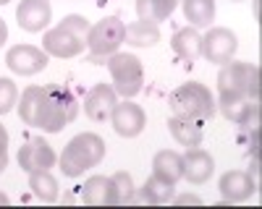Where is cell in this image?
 <instances>
[{
	"label": "cell",
	"instance_id": "6da1fadb",
	"mask_svg": "<svg viewBox=\"0 0 262 209\" xmlns=\"http://www.w3.org/2000/svg\"><path fill=\"white\" fill-rule=\"evenodd\" d=\"M79 113V102L71 89L50 84V87H27L21 92L18 118L24 125L42 128L45 134H58Z\"/></svg>",
	"mask_w": 262,
	"mask_h": 209
},
{
	"label": "cell",
	"instance_id": "7a4b0ae2",
	"mask_svg": "<svg viewBox=\"0 0 262 209\" xmlns=\"http://www.w3.org/2000/svg\"><path fill=\"white\" fill-rule=\"evenodd\" d=\"M105 141L102 136L86 131V134H79L74 136L69 144H66V149L60 154V173L66 178H79L84 175V170H90V167H97L105 157Z\"/></svg>",
	"mask_w": 262,
	"mask_h": 209
},
{
	"label": "cell",
	"instance_id": "3957f363",
	"mask_svg": "<svg viewBox=\"0 0 262 209\" xmlns=\"http://www.w3.org/2000/svg\"><path fill=\"white\" fill-rule=\"evenodd\" d=\"M168 104L173 115H186L194 120H212L215 115V97L210 94V89L200 81H186L181 87H176L168 97Z\"/></svg>",
	"mask_w": 262,
	"mask_h": 209
},
{
	"label": "cell",
	"instance_id": "277c9868",
	"mask_svg": "<svg viewBox=\"0 0 262 209\" xmlns=\"http://www.w3.org/2000/svg\"><path fill=\"white\" fill-rule=\"evenodd\" d=\"M217 94H238L259 102V66L244 60H228L217 73Z\"/></svg>",
	"mask_w": 262,
	"mask_h": 209
},
{
	"label": "cell",
	"instance_id": "5b68a950",
	"mask_svg": "<svg viewBox=\"0 0 262 209\" xmlns=\"http://www.w3.org/2000/svg\"><path fill=\"white\" fill-rule=\"evenodd\" d=\"M107 71H111L113 79V89L118 97L131 99L142 92V84H144V68H142V60L131 53H113L107 55Z\"/></svg>",
	"mask_w": 262,
	"mask_h": 209
},
{
	"label": "cell",
	"instance_id": "8992f818",
	"mask_svg": "<svg viewBox=\"0 0 262 209\" xmlns=\"http://www.w3.org/2000/svg\"><path fill=\"white\" fill-rule=\"evenodd\" d=\"M123 29L126 24L118 16H105L97 24L90 27V34H86V47H90V60L100 63L105 60V55L118 53V47L123 45Z\"/></svg>",
	"mask_w": 262,
	"mask_h": 209
},
{
	"label": "cell",
	"instance_id": "52a82bcc",
	"mask_svg": "<svg viewBox=\"0 0 262 209\" xmlns=\"http://www.w3.org/2000/svg\"><path fill=\"white\" fill-rule=\"evenodd\" d=\"M238 50V39L231 29L226 27H210V32L202 37V58L207 63H215V66H223V63L233 60Z\"/></svg>",
	"mask_w": 262,
	"mask_h": 209
},
{
	"label": "cell",
	"instance_id": "ba28073f",
	"mask_svg": "<svg viewBox=\"0 0 262 209\" xmlns=\"http://www.w3.org/2000/svg\"><path fill=\"white\" fill-rule=\"evenodd\" d=\"M84 47H86V37L76 34L66 24H58L55 29L45 32V37H42V50L53 58H76L84 53Z\"/></svg>",
	"mask_w": 262,
	"mask_h": 209
},
{
	"label": "cell",
	"instance_id": "9c48e42d",
	"mask_svg": "<svg viewBox=\"0 0 262 209\" xmlns=\"http://www.w3.org/2000/svg\"><path fill=\"white\" fill-rule=\"evenodd\" d=\"M48 63H50V55L34 45H13L6 53V66L16 76H34L39 71H45Z\"/></svg>",
	"mask_w": 262,
	"mask_h": 209
},
{
	"label": "cell",
	"instance_id": "30bf717a",
	"mask_svg": "<svg viewBox=\"0 0 262 209\" xmlns=\"http://www.w3.org/2000/svg\"><path fill=\"white\" fill-rule=\"evenodd\" d=\"M111 123H113V131L123 139H134L144 131L147 125V115L144 110L139 108L137 102L131 99H123V102H116V108L111 113Z\"/></svg>",
	"mask_w": 262,
	"mask_h": 209
},
{
	"label": "cell",
	"instance_id": "8fae6325",
	"mask_svg": "<svg viewBox=\"0 0 262 209\" xmlns=\"http://www.w3.org/2000/svg\"><path fill=\"white\" fill-rule=\"evenodd\" d=\"M55 162H58V157H55V152H53V146L42 139V136L29 139V141L18 149V165H21V170H27V173L50 170Z\"/></svg>",
	"mask_w": 262,
	"mask_h": 209
},
{
	"label": "cell",
	"instance_id": "7c38bea8",
	"mask_svg": "<svg viewBox=\"0 0 262 209\" xmlns=\"http://www.w3.org/2000/svg\"><path fill=\"white\" fill-rule=\"evenodd\" d=\"M116 102H118V94L111 84H95L90 94L84 97V115L95 123H105V120H111Z\"/></svg>",
	"mask_w": 262,
	"mask_h": 209
},
{
	"label": "cell",
	"instance_id": "4fadbf2b",
	"mask_svg": "<svg viewBox=\"0 0 262 209\" xmlns=\"http://www.w3.org/2000/svg\"><path fill=\"white\" fill-rule=\"evenodd\" d=\"M50 18H53V8H50L48 0H21L18 8H16L18 27L24 32H32V34L48 29Z\"/></svg>",
	"mask_w": 262,
	"mask_h": 209
},
{
	"label": "cell",
	"instance_id": "5bb4252c",
	"mask_svg": "<svg viewBox=\"0 0 262 209\" xmlns=\"http://www.w3.org/2000/svg\"><path fill=\"white\" fill-rule=\"evenodd\" d=\"M217 188H221L223 201L238 204V201H247V199L257 191V183H254L252 175L244 173V170H228V173L221 175V183H217Z\"/></svg>",
	"mask_w": 262,
	"mask_h": 209
},
{
	"label": "cell",
	"instance_id": "9a60e30c",
	"mask_svg": "<svg viewBox=\"0 0 262 209\" xmlns=\"http://www.w3.org/2000/svg\"><path fill=\"white\" fill-rule=\"evenodd\" d=\"M215 173V160L210 152L200 149V146H191L184 154V178L191 183V186H202L212 178Z\"/></svg>",
	"mask_w": 262,
	"mask_h": 209
},
{
	"label": "cell",
	"instance_id": "2e32d148",
	"mask_svg": "<svg viewBox=\"0 0 262 209\" xmlns=\"http://www.w3.org/2000/svg\"><path fill=\"white\" fill-rule=\"evenodd\" d=\"M217 108L236 125H249L252 118L257 120V113H259L257 102H252L247 97H238V94H217Z\"/></svg>",
	"mask_w": 262,
	"mask_h": 209
},
{
	"label": "cell",
	"instance_id": "e0dca14e",
	"mask_svg": "<svg viewBox=\"0 0 262 209\" xmlns=\"http://www.w3.org/2000/svg\"><path fill=\"white\" fill-rule=\"evenodd\" d=\"M81 199H84V204H90V206H111V204H118V191H116L113 178H107V175H92L90 180L84 183V188H81Z\"/></svg>",
	"mask_w": 262,
	"mask_h": 209
},
{
	"label": "cell",
	"instance_id": "ac0fdd59",
	"mask_svg": "<svg viewBox=\"0 0 262 209\" xmlns=\"http://www.w3.org/2000/svg\"><path fill=\"white\" fill-rule=\"evenodd\" d=\"M168 131L170 136L176 139L181 146L191 149V146H200L202 144V120H194V118H186V115H170L168 118Z\"/></svg>",
	"mask_w": 262,
	"mask_h": 209
},
{
	"label": "cell",
	"instance_id": "d6986e66",
	"mask_svg": "<svg viewBox=\"0 0 262 209\" xmlns=\"http://www.w3.org/2000/svg\"><path fill=\"white\" fill-rule=\"evenodd\" d=\"M170 47L186 63V66H191V63L200 58V53H202V34L196 32V27H184V29H179L176 34H173Z\"/></svg>",
	"mask_w": 262,
	"mask_h": 209
},
{
	"label": "cell",
	"instance_id": "ffe728a7",
	"mask_svg": "<svg viewBox=\"0 0 262 209\" xmlns=\"http://www.w3.org/2000/svg\"><path fill=\"white\" fill-rule=\"evenodd\" d=\"M152 173L176 186L184 178V154H179L176 149H160L152 157Z\"/></svg>",
	"mask_w": 262,
	"mask_h": 209
},
{
	"label": "cell",
	"instance_id": "44dd1931",
	"mask_svg": "<svg viewBox=\"0 0 262 209\" xmlns=\"http://www.w3.org/2000/svg\"><path fill=\"white\" fill-rule=\"evenodd\" d=\"M123 42L131 47H155L160 42V29L155 21H131V24H126L123 29Z\"/></svg>",
	"mask_w": 262,
	"mask_h": 209
},
{
	"label": "cell",
	"instance_id": "7402d4cb",
	"mask_svg": "<svg viewBox=\"0 0 262 209\" xmlns=\"http://www.w3.org/2000/svg\"><path fill=\"white\" fill-rule=\"evenodd\" d=\"M184 18L191 27H210L215 18V0H179Z\"/></svg>",
	"mask_w": 262,
	"mask_h": 209
},
{
	"label": "cell",
	"instance_id": "603a6c76",
	"mask_svg": "<svg viewBox=\"0 0 262 209\" xmlns=\"http://www.w3.org/2000/svg\"><path fill=\"white\" fill-rule=\"evenodd\" d=\"M29 188H32V194L39 201H45V204L58 201V178L50 170H34V173H29Z\"/></svg>",
	"mask_w": 262,
	"mask_h": 209
},
{
	"label": "cell",
	"instance_id": "cb8c5ba5",
	"mask_svg": "<svg viewBox=\"0 0 262 209\" xmlns=\"http://www.w3.org/2000/svg\"><path fill=\"white\" fill-rule=\"evenodd\" d=\"M173 191H176V186L152 173L142 186V201H147V204H168L173 199Z\"/></svg>",
	"mask_w": 262,
	"mask_h": 209
},
{
	"label": "cell",
	"instance_id": "d4e9b609",
	"mask_svg": "<svg viewBox=\"0 0 262 209\" xmlns=\"http://www.w3.org/2000/svg\"><path fill=\"white\" fill-rule=\"evenodd\" d=\"M179 0H137V13L144 21H165L173 11H176Z\"/></svg>",
	"mask_w": 262,
	"mask_h": 209
},
{
	"label": "cell",
	"instance_id": "484cf974",
	"mask_svg": "<svg viewBox=\"0 0 262 209\" xmlns=\"http://www.w3.org/2000/svg\"><path fill=\"white\" fill-rule=\"evenodd\" d=\"M113 183H116V191H118V204H131L137 201L134 199V180H131V175L126 170H118L116 175H111Z\"/></svg>",
	"mask_w": 262,
	"mask_h": 209
},
{
	"label": "cell",
	"instance_id": "4316f807",
	"mask_svg": "<svg viewBox=\"0 0 262 209\" xmlns=\"http://www.w3.org/2000/svg\"><path fill=\"white\" fill-rule=\"evenodd\" d=\"M18 99V89H16V84L13 79H0V115H6L13 110V104Z\"/></svg>",
	"mask_w": 262,
	"mask_h": 209
},
{
	"label": "cell",
	"instance_id": "83f0119b",
	"mask_svg": "<svg viewBox=\"0 0 262 209\" xmlns=\"http://www.w3.org/2000/svg\"><path fill=\"white\" fill-rule=\"evenodd\" d=\"M6 165H8V131L0 123V173L6 170Z\"/></svg>",
	"mask_w": 262,
	"mask_h": 209
},
{
	"label": "cell",
	"instance_id": "f1b7e54d",
	"mask_svg": "<svg viewBox=\"0 0 262 209\" xmlns=\"http://www.w3.org/2000/svg\"><path fill=\"white\" fill-rule=\"evenodd\" d=\"M173 201H176V204H202V199L194 196V194H181V196H176Z\"/></svg>",
	"mask_w": 262,
	"mask_h": 209
},
{
	"label": "cell",
	"instance_id": "f546056e",
	"mask_svg": "<svg viewBox=\"0 0 262 209\" xmlns=\"http://www.w3.org/2000/svg\"><path fill=\"white\" fill-rule=\"evenodd\" d=\"M6 39H8V27H6V21L0 18V47L6 45Z\"/></svg>",
	"mask_w": 262,
	"mask_h": 209
},
{
	"label": "cell",
	"instance_id": "4dcf8cb0",
	"mask_svg": "<svg viewBox=\"0 0 262 209\" xmlns=\"http://www.w3.org/2000/svg\"><path fill=\"white\" fill-rule=\"evenodd\" d=\"M0 204H8V196L6 194H0Z\"/></svg>",
	"mask_w": 262,
	"mask_h": 209
},
{
	"label": "cell",
	"instance_id": "1f68e13d",
	"mask_svg": "<svg viewBox=\"0 0 262 209\" xmlns=\"http://www.w3.org/2000/svg\"><path fill=\"white\" fill-rule=\"evenodd\" d=\"M6 3H11V0H0V6H6Z\"/></svg>",
	"mask_w": 262,
	"mask_h": 209
}]
</instances>
